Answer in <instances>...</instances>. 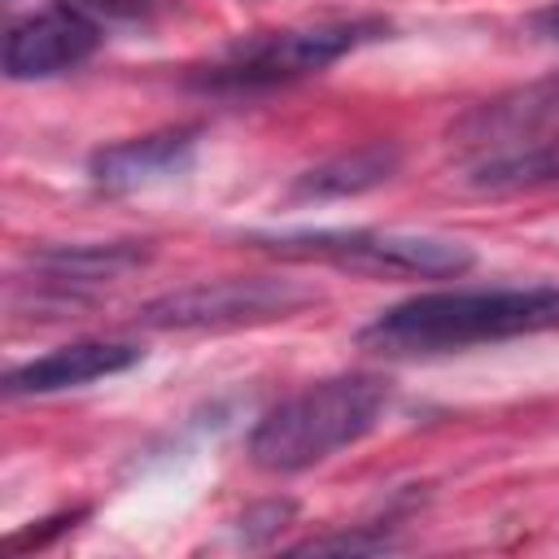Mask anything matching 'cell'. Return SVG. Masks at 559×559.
<instances>
[{"label":"cell","mask_w":559,"mask_h":559,"mask_svg":"<svg viewBox=\"0 0 559 559\" xmlns=\"http://www.w3.org/2000/svg\"><path fill=\"white\" fill-rule=\"evenodd\" d=\"M550 328H559V284L450 288V293H419L380 310L358 332V345L389 358H428V354H454Z\"/></svg>","instance_id":"6da1fadb"},{"label":"cell","mask_w":559,"mask_h":559,"mask_svg":"<svg viewBox=\"0 0 559 559\" xmlns=\"http://www.w3.org/2000/svg\"><path fill=\"white\" fill-rule=\"evenodd\" d=\"M380 376H328L271 406L249 432V459L262 472H306L345 445H358L384 415Z\"/></svg>","instance_id":"7a4b0ae2"},{"label":"cell","mask_w":559,"mask_h":559,"mask_svg":"<svg viewBox=\"0 0 559 559\" xmlns=\"http://www.w3.org/2000/svg\"><path fill=\"white\" fill-rule=\"evenodd\" d=\"M389 35L384 17H349V22H319V26H288L266 31L231 44L214 66H205L192 83L205 92H262L306 74H319L349 57L354 48Z\"/></svg>","instance_id":"3957f363"},{"label":"cell","mask_w":559,"mask_h":559,"mask_svg":"<svg viewBox=\"0 0 559 559\" xmlns=\"http://www.w3.org/2000/svg\"><path fill=\"white\" fill-rule=\"evenodd\" d=\"M249 245L288 262H328L354 275H406V280H450L472 271L476 262V253L463 240L406 236V231H284V236H249Z\"/></svg>","instance_id":"277c9868"},{"label":"cell","mask_w":559,"mask_h":559,"mask_svg":"<svg viewBox=\"0 0 559 559\" xmlns=\"http://www.w3.org/2000/svg\"><path fill=\"white\" fill-rule=\"evenodd\" d=\"M319 293L297 280L275 275H245V280H201L175 293H162L140 306V323L157 332H223V328H253L293 319L297 310L314 306Z\"/></svg>","instance_id":"5b68a950"},{"label":"cell","mask_w":559,"mask_h":559,"mask_svg":"<svg viewBox=\"0 0 559 559\" xmlns=\"http://www.w3.org/2000/svg\"><path fill=\"white\" fill-rule=\"evenodd\" d=\"M100 48V22H92L79 9H44L26 22H17L4 39V74L9 79H52L66 70H79Z\"/></svg>","instance_id":"8992f818"},{"label":"cell","mask_w":559,"mask_h":559,"mask_svg":"<svg viewBox=\"0 0 559 559\" xmlns=\"http://www.w3.org/2000/svg\"><path fill=\"white\" fill-rule=\"evenodd\" d=\"M197 140H201V127H166L135 140H118L87 157V175L105 192H131V188L183 175L197 157Z\"/></svg>","instance_id":"52a82bcc"},{"label":"cell","mask_w":559,"mask_h":559,"mask_svg":"<svg viewBox=\"0 0 559 559\" xmlns=\"http://www.w3.org/2000/svg\"><path fill=\"white\" fill-rule=\"evenodd\" d=\"M140 358H144V349L131 341H74V345L48 349V354L13 367L4 376V393L9 397H44V393L83 389L92 380L131 371Z\"/></svg>","instance_id":"ba28073f"},{"label":"cell","mask_w":559,"mask_h":559,"mask_svg":"<svg viewBox=\"0 0 559 559\" xmlns=\"http://www.w3.org/2000/svg\"><path fill=\"white\" fill-rule=\"evenodd\" d=\"M148 245L144 240H109V245H52L31 253V266L39 275V284L48 288V297L57 306H79L83 288L92 284H109L135 266L148 262Z\"/></svg>","instance_id":"9c48e42d"},{"label":"cell","mask_w":559,"mask_h":559,"mask_svg":"<svg viewBox=\"0 0 559 559\" xmlns=\"http://www.w3.org/2000/svg\"><path fill=\"white\" fill-rule=\"evenodd\" d=\"M402 166V148L393 140H380V144H362L354 153H341V157H328L310 170H301L288 188L293 201H332V197H358V192H371L380 188L384 179H393Z\"/></svg>","instance_id":"30bf717a"},{"label":"cell","mask_w":559,"mask_h":559,"mask_svg":"<svg viewBox=\"0 0 559 559\" xmlns=\"http://www.w3.org/2000/svg\"><path fill=\"white\" fill-rule=\"evenodd\" d=\"M61 4L87 13L92 22H100V17H109V22H135V17L148 13V0H61Z\"/></svg>","instance_id":"8fae6325"},{"label":"cell","mask_w":559,"mask_h":559,"mask_svg":"<svg viewBox=\"0 0 559 559\" xmlns=\"http://www.w3.org/2000/svg\"><path fill=\"white\" fill-rule=\"evenodd\" d=\"M389 546H393L389 533H345V537H310L297 550H314V555H323V550H349V555H358V550H389Z\"/></svg>","instance_id":"7c38bea8"},{"label":"cell","mask_w":559,"mask_h":559,"mask_svg":"<svg viewBox=\"0 0 559 559\" xmlns=\"http://www.w3.org/2000/svg\"><path fill=\"white\" fill-rule=\"evenodd\" d=\"M288 515H293V502H266V507H258V511H249V515L240 520V533H245L249 542L275 537V533L284 528Z\"/></svg>","instance_id":"4fadbf2b"},{"label":"cell","mask_w":559,"mask_h":559,"mask_svg":"<svg viewBox=\"0 0 559 559\" xmlns=\"http://www.w3.org/2000/svg\"><path fill=\"white\" fill-rule=\"evenodd\" d=\"M533 31H537V35H546V39H559V0L533 13Z\"/></svg>","instance_id":"5bb4252c"}]
</instances>
